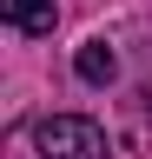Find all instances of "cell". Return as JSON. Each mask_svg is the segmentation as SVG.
<instances>
[{
    "instance_id": "1",
    "label": "cell",
    "mask_w": 152,
    "mask_h": 159,
    "mask_svg": "<svg viewBox=\"0 0 152 159\" xmlns=\"http://www.w3.org/2000/svg\"><path fill=\"white\" fill-rule=\"evenodd\" d=\"M33 146H40V159H106V133L80 113H53L33 126Z\"/></svg>"
},
{
    "instance_id": "2",
    "label": "cell",
    "mask_w": 152,
    "mask_h": 159,
    "mask_svg": "<svg viewBox=\"0 0 152 159\" xmlns=\"http://www.w3.org/2000/svg\"><path fill=\"white\" fill-rule=\"evenodd\" d=\"M73 73H80L86 86H106V80L119 73V60H112V47H106V40H86V47H80V60H73Z\"/></svg>"
},
{
    "instance_id": "3",
    "label": "cell",
    "mask_w": 152,
    "mask_h": 159,
    "mask_svg": "<svg viewBox=\"0 0 152 159\" xmlns=\"http://www.w3.org/2000/svg\"><path fill=\"white\" fill-rule=\"evenodd\" d=\"M7 20L20 33H53V0H7Z\"/></svg>"
},
{
    "instance_id": "4",
    "label": "cell",
    "mask_w": 152,
    "mask_h": 159,
    "mask_svg": "<svg viewBox=\"0 0 152 159\" xmlns=\"http://www.w3.org/2000/svg\"><path fill=\"white\" fill-rule=\"evenodd\" d=\"M145 106H152V80H145Z\"/></svg>"
}]
</instances>
